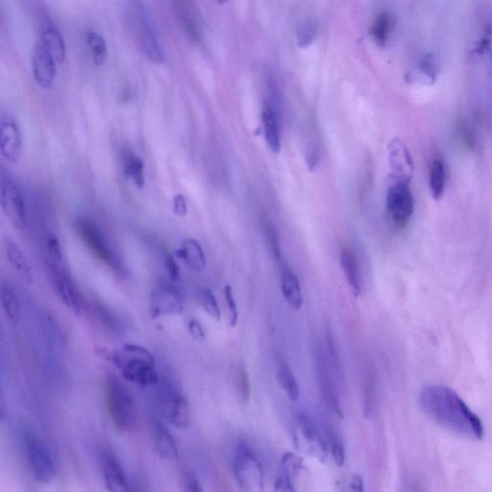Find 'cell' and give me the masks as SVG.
Wrapping results in <instances>:
<instances>
[{"label":"cell","instance_id":"d6986e66","mask_svg":"<svg viewBox=\"0 0 492 492\" xmlns=\"http://www.w3.org/2000/svg\"><path fill=\"white\" fill-rule=\"evenodd\" d=\"M40 42L50 51L58 65L65 62L67 57V47H66L62 33L54 22L47 20L43 24Z\"/></svg>","mask_w":492,"mask_h":492},{"label":"cell","instance_id":"4316f807","mask_svg":"<svg viewBox=\"0 0 492 492\" xmlns=\"http://www.w3.org/2000/svg\"><path fill=\"white\" fill-rule=\"evenodd\" d=\"M87 45L91 53V60L96 67H101L108 58V50L103 36L94 30H89L86 35Z\"/></svg>","mask_w":492,"mask_h":492},{"label":"cell","instance_id":"5bb4252c","mask_svg":"<svg viewBox=\"0 0 492 492\" xmlns=\"http://www.w3.org/2000/svg\"><path fill=\"white\" fill-rule=\"evenodd\" d=\"M387 155L392 179L395 182L410 183L415 172V165L409 149L399 139H392L387 144Z\"/></svg>","mask_w":492,"mask_h":492},{"label":"cell","instance_id":"9c48e42d","mask_svg":"<svg viewBox=\"0 0 492 492\" xmlns=\"http://www.w3.org/2000/svg\"><path fill=\"white\" fill-rule=\"evenodd\" d=\"M47 267L51 282L64 305L75 315H82L86 308L85 299L64 267L63 262L47 261Z\"/></svg>","mask_w":492,"mask_h":492},{"label":"cell","instance_id":"c3c4849f","mask_svg":"<svg viewBox=\"0 0 492 492\" xmlns=\"http://www.w3.org/2000/svg\"><path fill=\"white\" fill-rule=\"evenodd\" d=\"M459 127V134L461 135V137H463V141L465 142V144L468 145H470L473 144V139L472 136H471L470 132L468 131V129L466 128V126L463 124H461Z\"/></svg>","mask_w":492,"mask_h":492},{"label":"cell","instance_id":"44dd1931","mask_svg":"<svg viewBox=\"0 0 492 492\" xmlns=\"http://www.w3.org/2000/svg\"><path fill=\"white\" fill-rule=\"evenodd\" d=\"M318 376H320L321 394H322L326 405L336 417L343 418V408L341 406L340 399H338V394H336L331 372L329 371L325 359H320V367H318Z\"/></svg>","mask_w":492,"mask_h":492},{"label":"cell","instance_id":"6da1fadb","mask_svg":"<svg viewBox=\"0 0 492 492\" xmlns=\"http://www.w3.org/2000/svg\"><path fill=\"white\" fill-rule=\"evenodd\" d=\"M419 406L433 422L461 437L482 440L483 422L457 392L442 385L425 387L419 394Z\"/></svg>","mask_w":492,"mask_h":492},{"label":"cell","instance_id":"d590c367","mask_svg":"<svg viewBox=\"0 0 492 492\" xmlns=\"http://www.w3.org/2000/svg\"><path fill=\"white\" fill-rule=\"evenodd\" d=\"M476 52L479 54L488 53L492 70V20H489L486 25V31H484L483 39L480 40L476 48Z\"/></svg>","mask_w":492,"mask_h":492},{"label":"cell","instance_id":"ab89813d","mask_svg":"<svg viewBox=\"0 0 492 492\" xmlns=\"http://www.w3.org/2000/svg\"><path fill=\"white\" fill-rule=\"evenodd\" d=\"M164 260L165 270H167L170 280H172L173 282H177L180 278V272L179 267H178L174 257H173L172 254L165 252Z\"/></svg>","mask_w":492,"mask_h":492},{"label":"cell","instance_id":"7402d4cb","mask_svg":"<svg viewBox=\"0 0 492 492\" xmlns=\"http://www.w3.org/2000/svg\"><path fill=\"white\" fill-rule=\"evenodd\" d=\"M178 257L188 267L195 272H201L205 269L206 256L202 246L193 239H186L182 246L176 252Z\"/></svg>","mask_w":492,"mask_h":492},{"label":"cell","instance_id":"8fae6325","mask_svg":"<svg viewBox=\"0 0 492 492\" xmlns=\"http://www.w3.org/2000/svg\"><path fill=\"white\" fill-rule=\"evenodd\" d=\"M136 17L145 55L152 63H164L165 53L164 47L161 43L156 25L153 22L149 7L142 0H137Z\"/></svg>","mask_w":492,"mask_h":492},{"label":"cell","instance_id":"30bf717a","mask_svg":"<svg viewBox=\"0 0 492 492\" xmlns=\"http://www.w3.org/2000/svg\"><path fill=\"white\" fill-rule=\"evenodd\" d=\"M184 310L182 290L174 282L158 280L153 287L150 297V313L154 318L178 315Z\"/></svg>","mask_w":492,"mask_h":492},{"label":"cell","instance_id":"277c9868","mask_svg":"<svg viewBox=\"0 0 492 492\" xmlns=\"http://www.w3.org/2000/svg\"><path fill=\"white\" fill-rule=\"evenodd\" d=\"M157 386V405L167 422L179 429H186L191 422L190 405L180 387L164 378Z\"/></svg>","mask_w":492,"mask_h":492},{"label":"cell","instance_id":"f6af8a7d","mask_svg":"<svg viewBox=\"0 0 492 492\" xmlns=\"http://www.w3.org/2000/svg\"><path fill=\"white\" fill-rule=\"evenodd\" d=\"M275 491L285 492L295 491L292 479L285 475V474H283V475L280 476L276 482H275Z\"/></svg>","mask_w":492,"mask_h":492},{"label":"cell","instance_id":"83f0119b","mask_svg":"<svg viewBox=\"0 0 492 492\" xmlns=\"http://www.w3.org/2000/svg\"><path fill=\"white\" fill-rule=\"evenodd\" d=\"M1 304L4 313L14 325L20 320V301L10 284H3L1 287Z\"/></svg>","mask_w":492,"mask_h":492},{"label":"cell","instance_id":"7bdbcfd3","mask_svg":"<svg viewBox=\"0 0 492 492\" xmlns=\"http://www.w3.org/2000/svg\"><path fill=\"white\" fill-rule=\"evenodd\" d=\"M183 486L184 491L188 492L203 491L200 482L192 474H186L185 477H184Z\"/></svg>","mask_w":492,"mask_h":492},{"label":"cell","instance_id":"484cf974","mask_svg":"<svg viewBox=\"0 0 492 492\" xmlns=\"http://www.w3.org/2000/svg\"><path fill=\"white\" fill-rule=\"evenodd\" d=\"M341 264L349 287L356 297L361 292V276L355 255L350 251H343L341 255Z\"/></svg>","mask_w":492,"mask_h":492},{"label":"cell","instance_id":"bcb514c9","mask_svg":"<svg viewBox=\"0 0 492 492\" xmlns=\"http://www.w3.org/2000/svg\"><path fill=\"white\" fill-rule=\"evenodd\" d=\"M239 387H241V394H242V397H244V400H246L247 401L249 397V382L248 378H247L246 372L244 371L239 372Z\"/></svg>","mask_w":492,"mask_h":492},{"label":"cell","instance_id":"4fadbf2b","mask_svg":"<svg viewBox=\"0 0 492 492\" xmlns=\"http://www.w3.org/2000/svg\"><path fill=\"white\" fill-rule=\"evenodd\" d=\"M22 150V137L19 121L9 112L0 117V151L12 164L19 161Z\"/></svg>","mask_w":492,"mask_h":492},{"label":"cell","instance_id":"d6a6232c","mask_svg":"<svg viewBox=\"0 0 492 492\" xmlns=\"http://www.w3.org/2000/svg\"><path fill=\"white\" fill-rule=\"evenodd\" d=\"M281 465L285 475L290 477L292 480L295 477L299 475L301 471L304 469L302 459L292 452H287L283 455Z\"/></svg>","mask_w":492,"mask_h":492},{"label":"cell","instance_id":"1f68e13d","mask_svg":"<svg viewBox=\"0 0 492 492\" xmlns=\"http://www.w3.org/2000/svg\"><path fill=\"white\" fill-rule=\"evenodd\" d=\"M278 382L284 389L285 394L292 401H297L300 397V387L295 374L287 364H283L278 369Z\"/></svg>","mask_w":492,"mask_h":492},{"label":"cell","instance_id":"ee69618b","mask_svg":"<svg viewBox=\"0 0 492 492\" xmlns=\"http://www.w3.org/2000/svg\"><path fill=\"white\" fill-rule=\"evenodd\" d=\"M188 331H190L191 335L197 341L205 340V331L201 325V323L197 320H191L188 321Z\"/></svg>","mask_w":492,"mask_h":492},{"label":"cell","instance_id":"f1b7e54d","mask_svg":"<svg viewBox=\"0 0 492 492\" xmlns=\"http://www.w3.org/2000/svg\"><path fill=\"white\" fill-rule=\"evenodd\" d=\"M394 19L389 13L383 12L378 15L371 28V36L374 42L379 47H385L392 29H394Z\"/></svg>","mask_w":492,"mask_h":492},{"label":"cell","instance_id":"52a82bcc","mask_svg":"<svg viewBox=\"0 0 492 492\" xmlns=\"http://www.w3.org/2000/svg\"><path fill=\"white\" fill-rule=\"evenodd\" d=\"M0 200L2 211L13 226L24 230L28 224L27 197L22 186L8 173H1Z\"/></svg>","mask_w":492,"mask_h":492},{"label":"cell","instance_id":"836d02e7","mask_svg":"<svg viewBox=\"0 0 492 492\" xmlns=\"http://www.w3.org/2000/svg\"><path fill=\"white\" fill-rule=\"evenodd\" d=\"M200 299L201 304H202L203 309L206 311V313H207L211 318H213L214 320L218 321L221 320V308H219L218 300H216L213 292L208 289L202 290Z\"/></svg>","mask_w":492,"mask_h":492},{"label":"cell","instance_id":"7a4b0ae2","mask_svg":"<svg viewBox=\"0 0 492 492\" xmlns=\"http://www.w3.org/2000/svg\"><path fill=\"white\" fill-rule=\"evenodd\" d=\"M113 363L122 378L142 387L156 386L160 381L156 361L151 352L134 343H126L114 352Z\"/></svg>","mask_w":492,"mask_h":492},{"label":"cell","instance_id":"60d3db41","mask_svg":"<svg viewBox=\"0 0 492 492\" xmlns=\"http://www.w3.org/2000/svg\"><path fill=\"white\" fill-rule=\"evenodd\" d=\"M332 456L334 461L338 468H343L345 463V449H344L343 443L340 440L334 438L332 442Z\"/></svg>","mask_w":492,"mask_h":492},{"label":"cell","instance_id":"f35d334b","mask_svg":"<svg viewBox=\"0 0 492 492\" xmlns=\"http://www.w3.org/2000/svg\"><path fill=\"white\" fill-rule=\"evenodd\" d=\"M224 295H225L227 306H228L229 313H230L231 326L234 327L238 322L239 313L236 301H234L233 290H232L230 285H226L225 290H224Z\"/></svg>","mask_w":492,"mask_h":492},{"label":"cell","instance_id":"8d00e7d4","mask_svg":"<svg viewBox=\"0 0 492 492\" xmlns=\"http://www.w3.org/2000/svg\"><path fill=\"white\" fill-rule=\"evenodd\" d=\"M326 341H327L329 364H330L331 368L334 369L336 374H338L341 372V361L335 343H334L333 336L331 335L330 332H328L327 335H326Z\"/></svg>","mask_w":492,"mask_h":492},{"label":"cell","instance_id":"ac0fdd59","mask_svg":"<svg viewBox=\"0 0 492 492\" xmlns=\"http://www.w3.org/2000/svg\"><path fill=\"white\" fill-rule=\"evenodd\" d=\"M262 128L267 147L275 154L281 150V136H280L279 114L274 105L269 102L264 104L262 112Z\"/></svg>","mask_w":492,"mask_h":492},{"label":"cell","instance_id":"7dc6e473","mask_svg":"<svg viewBox=\"0 0 492 492\" xmlns=\"http://www.w3.org/2000/svg\"><path fill=\"white\" fill-rule=\"evenodd\" d=\"M350 489L352 491L361 492L364 491V481L359 475H355L352 478L350 482Z\"/></svg>","mask_w":492,"mask_h":492},{"label":"cell","instance_id":"5b68a950","mask_svg":"<svg viewBox=\"0 0 492 492\" xmlns=\"http://www.w3.org/2000/svg\"><path fill=\"white\" fill-rule=\"evenodd\" d=\"M22 446L30 473L38 483L48 484L55 476V463L47 443L28 429L22 433Z\"/></svg>","mask_w":492,"mask_h":492},{"label":"cell","instance_id":"cb8c5ba5","mask_svg":"<svg viewBox=\"0 0 492 492\" xmlns=\"http://www.w3.org/2000/svg\"><path fill=\"white\" fill-rule=\"evenodd\" d=\"M438 73V61L433 53H428L419 61L415 70L410 73V82L422 85L432 86L437 81Z\"/></svg>","mask_w":492,"mask_h":492},{"label":"cell","instance_id":"74e56055","mask_svg":"<svg viewBox=\"0 0 492 492\" xmlns=\"http://www.w3.org/2000/svg\"><path fill=\"white\" fill-rule=\"evenodd\" d=\"M266 234L267 241H269L270 249L275 259H281V251H280L279 239H278L276 229L271 223H266Z\"/></svg>","mask_w":492,"mask_h":492},{"label":"cell","instance_id":"603a6c76","mask_svg":"<svg viewBox=\"0 0 492 492\" xmlns=\"http://www.w3.org/2000/svg\"><path fill=\"white\" fill-rule=\"evenodd\" d=\"M5 253L13 269L27 284L33 281L32 269L28 262L27 257L20 247L12 239H7L5 241Z\"/></svg>","mask_w":492,"mask_h":492},{"label":"cell","instance_id":"d4e9b609","mask_svg":"<svg viewBox=\"0 0 492 492\" xmlns=\"http://www.w3.org/2000/svg\"><path fill=\"white\" fill-rule=\"evenodd\" d=\"M281 288L285 301L295 310H300L303 305V295L299 280L295 272L285 269L282 272Z\"/></svg>","mask_w":492,"mask_h":492},{"label":"cell","instance_id":"ffe728a7","mask_svg":"<svg viewBox=\"0 0 492 492\" xmlns=\"http://www.w3.org/2000/svg\"><path fill=\"white\" fill-rule=\"evenodd\" d=\"M151 432L155 449L160 457L167 461H174L178 457L177 445L167 426L159 420H153Z\"/></svg>","mask_w":492,"mask_h":492},{"label":"cell","instance_id":"f546056e","mask_svg":"<svg viewBox=\"0 0 492 492\" xmlns=\"http://www.w3.org/2000/svg\"><path fill=\"white\" fill-rule=\"evenodd\" d=\"M124 172L129 179L133 181L137 188L144 187V163L133 152H126L124 158Z\"/></svg>","mask_w":492,"mask_h":492},{"label":"cell","instance_id":"681fc988","mask_svg":"<svg viewBox=\"0 0 492 492\" xmlns=\"http://www.w3.org/2000/svg\"><path fill=\"white\" fill-rule=\"evenodd\" d=\"M228 0H216V2L219 4H225Z\"/></svg>","mask_w":492,"mask_h":492},{"label":"cell","instance_id":"9a60e30c","mask_svg":"<svg viewBox=\"0 0 492 492\" xmlns=\"http://www.w3.org/2000/svg\"><path fill=\"white\" fill-rule=\"evenodd\" d=\"M297 431L311 455L323 463L327 457V445L313 418L307 415H299L297 417Z\"/></svg>","mask_w":492,"mask_h":492},{"label":"cell","instance_id":"3957f363","mask_svg":"<svg viewBox=\"0 0 492 492\" xmlns=\"http://www.w3.org/2000/svg\"><path fill=\"white\" fill-rule=\"evenodd\" d=\"M107 414L119 433H131L139 425V410L133 394L121 380L107 377L103 385Z\"/></svg>","mask_w":492,"mask_h":492},{"label":"cell","instance_id":"b9f144b4","mask_svg":"<svg viewBox=\"0 0 492 492\" xmlns=\"http://www.w3.org/2000/svg\"><path fill=\"white\" fill-rule=\"evenodd\" d=\"M173 211L175 215L184 218L188 214V204L185 195L183 193H177L173 198Z\"/></svg>","mask_w":492,"mask_h":492},{"label":"cell","instance_id":"8992f818","mask_svg":"<svg viewBox=\"0 0 492 492\" xmlns=\"http://www.w3.org/2000/svg\"><path fill=\"white\" fill-rule=\"evenodd\" d=\"M76 229L80 238L85 242L94 255L102 262H105L117 274L126 277L129 274L128 269L121 257L113 251L108 241L98 226L89 218H78L76 221Z\"/></svg>","mask_w":492,"mask_h":492},{"label":"cell","instance_id":"e0dca14e","mask_svg":"<svg viewBox=\"0 0 492 492\" xmlns=\"http://www.w3.org/2000/svg\"><path fill=\"white\" fill-rule=\"evenodd\" d=\"M57 62L42 43H38L33 56V75L38 85L50 89L54 83Z\"/></svg>","mask_w":492,"mask_h":492},{"label":"cell","instance_id":"4dcf8cb0","mask_svg":"<svg viewBox=\"0 0 492 492\" xmlns=\"http://www.w3.org/2000/svg\"><path fill=\"white\" fill-rule=\"evenodd\" d=\"M445 167L440 159H435L430 168L429 188L431 195L435 200H440L445 195Z\"/></svg>","mask_w":492,"mask_h":492},{"label":"cell","instance_id":"7c38bea8","mask_svg":"<svg viewBox=\"0 0 492 492\" xmlns=\"http://www.w3.org/2000/svg\"><path fill=\"white\" fill-rule=\"evenodd\" d=\"M387 211L389 218L398 227L406 226L414 213L415 200L410 183L395 182L387 193Z\"/></svg>","mask_w":492,"mask_h":492},{"label":"cell","instance_id":"2e32d148","mask_svg":"<svg viewBox=\"0 0 492 492\" xmlns=\"http://www.w3.org/2000/svg\"><path fill=\"white\" fill-rule=\"evenodd\" d=\"M101 471L104 483L110 491L124 492L130 491L128 477L121 461L110 451L101 454Z\"/></svg>","mask_w":492,"mask_h":492},{"label":"cell","instance_id":"ba28073f","mask_svg":"<svg viewBox=\"0 0 492 492\" xmlns=\"http://www.w3.org/2000/svg\"><path fill=\"white\" fill-rule=\"evenodd\" d=\"M234 474L239 486L249 492H260L264 489V472L262 463L251 446L241 442L234 457Z\"/></svg>","mask_w":492,"mask_h":492},{"label":"cell","instance_id":"e575fe53","mask_svg":"<svg viewBox=\"0 0 492 492\" xmlns=\"http://www.w3.org/2000/svg\"><path fill=\"white\" fill-rule=\"evenodd\" d=\"M318 34V28L313 22H307L301 25L297 33V45L301 48L309 47Z\"/></svg>","mask_w":492,"mask_h":492}]
</instances>
